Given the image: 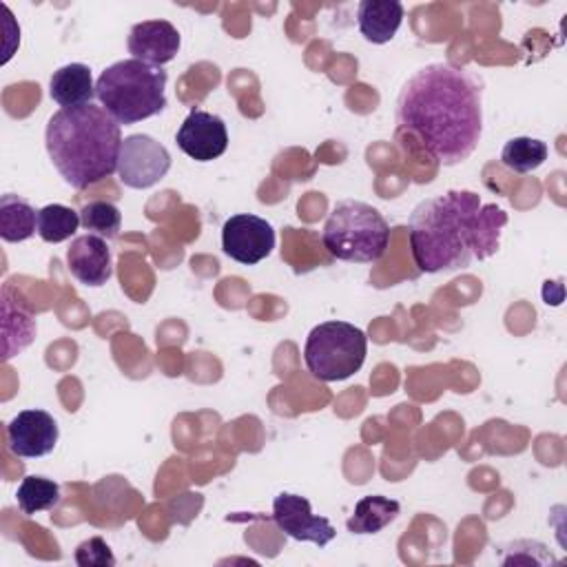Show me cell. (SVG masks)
Wrapping results in <instances>:
<instances>
[{"label": "cell", "mask_w": 567, "mask_h": 567, "mask_svg": "<svg viewBox=\"0 0 567 567\" xmlns=\"http://www.w3.org/2000/svg\"><path fill=\"white\" fill-rule=\"evenodd\" d=\"M368 352V337L348 321H323L315 326L303 346L308 372L323 381H343L361 370Z\"/></svg>", "instance_id": "cell-6"}, {"label": "cell", "mask_w": 567, "mask_h": 567, "mask_svg": "<svg viewBox=\"0 0 567 567\" xmlns=\"http://www.w3.org/2000/svg\"><path fill=\"white\" fill-rule=\"evenodd\" d=\"M38 230V210L20 195L0 197V237L4 241H24Z\"/></svg>", "instance_id": "cell-18"}, {"label": "cell", "mask_w": 567, "mask_h": 567, "mask_svg": "<svg viewBox=\"0 0 567 567\" xmlns=\"http://www.w3.org/2000/svg\"><path fill=\"white\" fill-rule=\"evenodd\" d=\"M272 520L286 536L295 540L315 543L317 547H326L337 536L332 523L326 516L312 514L310 501L292 492H279L275 496Z\"/></svg>", "instance_id": "cell-9"}, {"label": "cell", "mask_w": 567, "mask_h": 567, "mask_svg": "<svg viewBox=\"0 0 567 567\" xmlns=\"http://www.w3.org/2000/svg\"><path fill=\"white\" fill-rule=\"evenodd\" d=\"M177 146L195 162H210L224 155L228 146V131L219 115L193 109L175 133Z\"/></svg>", "instance_id": "cell-11"}, {"label": "cell", "mask_w": 567, "mask_h": 567, "mask_svg": "<svg viewBox=\"0 0 567 567\" xmlns=\"http://www.w3.org/2000/svg\"><path fill=\"white\" fill-rule=\"evenodd\" d=\"M507 213L474 190H445L410 215V250L421 272H450L496 255Z\"/></svg>", "instance_id": "cell-2"}, {"label": "cell", "mask_w": 567, "mask_h": 567, "mask_svg": "<svg viewBox=\"0 0 567 567\" xmlns=\"http://www.w3.org/2000/svg\"><path fill=\"white\" fill-rule=\"evenodd\" d=\"M66 266L80 284L91 288L104 286L113 275L111 248L106 239L93 233L75 237L66 248Z\"/></svg>", "instance_id": "cell-13"}, {"label": "cell", "mask_w": 567, "mask_h": 567, "mask_svg": "<svg viewBox=\"0 0 567 567\" xmlns=\"http://www.w3.org/2000/svg\"><path fill=\"white\" fill-rule=\"evenodd\" d=\"M44 144L64 182L84 190L117 173L122 131L102 106L60 109L47 122Z\"/></svg>", "instance_id": "cell-3"}, {"label": "cell", "mask_w": 567, "mask_h": 567, "mask_svg": "<svg viewBox=\"0 0 567 567\" xmlns=\"http://www.w3.org/2000/svg\"><path fill=\"white\" fill-rule=\"evenodd\" d=\"M396 128L443 166L465 162L483 135V84L467 69L430 62L396 95Z\"/></svg>", "instance_id": "cell-1"}, {"label": "cell", "mask_w": 567, "mask_h": 567, "mask_svg": "<svg viewBox=\"0 0 567 567\" xmlns=\"http://www.w3.org/2000/svg\"><path fill=\"white\" fill-rule=\"evenodd\" d=\"M179 31L168 20H144L128 31V53L151 66L168 64L179 51Z\"/></svg>", "instance_id": "cell-12"}, {"label": "cell", "mask_w": 567, "mask_h": 567, "mask_svg": "<svg viewBox=\"0 0 567 567\" xmlns=\"http://www.w3.org/2000/svg\"><path fill=\"white\" fill-rule=\"evenodd\" d=\"M166 71L128 58L106 66L95 80V97L117 124H135L166 106Z\"/></svg>", "instance_id": "cell-4"}, {"label": "cell", "mask_w": 567, "mask_h": 567, "mask_svg": "<svg viewBox=\"0 0 567 567\" xmlns=\"http://www.w3.org/2000/svg\"><path fill=\"white\" fill-rule=\"evenodd\" d=\"M58 439L60 427L44 410H22L7 423V445L22 458L47 456L58 445Z\"/></svg>", "instance_id": "cell-10"}, {"label": "cell", "mask_w": 567, "mask_h": 567, "mask_svg": "<svg viewBox=\"0 0 567 567\" xmlns=\"http://www.w3.org/2000/svg\"><path fill=\"white\" fill-rule=\"evenodd\" d=\"M75 563L80 567H113L115 556H113L111 547L100 536H93L78 545Z\"/></svg>", "instance_id": "cell-23"}, {"label": "cell", "mask_w": 567, "mask_h": 567, "mask_svg": "<svg viewBox=\"0 0 567 567\" xmlns=\"http://www.w3.org/2000/svg\"><path fill=\"white\" fill-rule=\"evenodd\" d=\"M80 224L84 230L100 235L104 239H115L122 228V213L115 204L95 199L82 206L80 210Z\"/></svg>", "instance_id": "cell-22"}, {"label": "cell", "mask_w": 567, "mask_h": 567, "mask_svg": "<svg viewBox=\"0 0 567 567\" xmlns=\"http://www.w3.org/2000/svg\"><path fill=\"white\" fill-rule=\"evenodd\" d=\"M547 144L538 137H512L505 142L503 151H501V162L503 166H507L514 173H532L536 171L545 159H547Z\"/></svg>", "instance_id": "cell-20"}, {"label": "cell", "mask_w": 567, "mask_h": 567, "mask_svg": "<svg viewBox=\"0 0 567 567\" xmlns=\"http://www.w3.org/2000/svg\"><path fill=\"white\" fill-rule=\"evenodd\" d=\"M49 95L62 109H75L93 104L95 82L91 69L82 62H71L53 71L49 80Z\"/></svg>", "instance_id": "cell-15"}, {"label": "cell", "mask_w": 567, "mask_h": 567, "mask_svg": "<svg viewBox=\"0 0 567 567\" xmlns=\"http://www.w3.org/2000/svg\"><path fill=\"white\" fill-rule=\"evenodd\" d=\"M171 168V153L162 142L146 133H133L122 140L117 157V177L128 188H151Z\"/></svg>", "instance_id": "cell-7"}, {"label": "cell", "mask_w": 567, "mask_h": 567, "mask_svg": "<svg viewBox=\"0 0 567 567\" xmlns=\"http://www.w3.org/2000/svg\"><path fill=\"white\" fill-rule=\"evenodd\" d=\"M16 501L20 512L27 516L53 509L60 503V485L47 476L29 474L18 485Z\"/></svg>", "instance_id": "cell-19"}, {"label": "cell", "mask_w": 567, "mask_h": 567, "mask_svg": "<svg viewBox=\"0 0 567 567\" xmlns=\"http://www.w3.org/2000/svg\"><path fill=\"white\" fill-rule=\"evenodd\" d=\"M221 248L230 259L255 266L272 252L275 228L252 213L233 215L221 226Z\"/></svg>", "instance_id": "cell-8"}, {"label": "cell", "mask_w": 567, "mask_h": 567, "mask_svg": "<svg viewBox=\"0 0 567 567\" xmlns=\"http://www.w3.org/2000/svg\"><path fill=\"white\" fill-rule=\"evenodd\" d=\"M399 501L381 494H370L354 505V514L346 520V527L352 534H377L388 527L399 516Z\"/></svg>", "instance_id": "cell-17"}, {"label": "cell", "mask_w": 567, "mask_h": 567, "mask_svg": "<svg viewBox=\"0 0 567 567\" xmlns=\"http://www.w3.org/2000/svg\"><path fill=\"white\" fill-rule=\"evenodd\" d=\"M321 241L341 261L374 264L388 250L390 226L379 208L359 199H341L323 224Z\"/></svg>", "instance_id": "cell-5"}, {"label": "cell", "mask_w": 567, "mask_h": 567, "mask_svg": "<svg viewBox=\"0 0 567 567\" xmlns=\"http://www.w3.org/2000/svg\"><path fill=\"white\" fill-rule=\"evenodd\" d=\"M80 224V213L64 204H47L38 210V235L49 244L69 239Z\"/></svg>", "instance_id": "cell-21"}, {"label": "cell", "mask_w": 567, "mask_h": 567, "mask_svg": "<svg viewBox=\"0 0 567 567\" xmlns=\"http://www.w3.org/2000/svg\"><path fill=\"white\" fill-rule=\"evenodd\" d=\"M403 20V4L396 0H361L357 24L361 35L372 44L390 42Z\"/></svg>", "instance_id": "cell-16"}, {"label": "cell", "mask_w": 567, "mask_h": 567, "mask_svg": "<svg viewBox=\"0 0 567 567\" xmlns=\"http://www.w3.org/2000/svg\"><path fill=\"white\" fill-rule=\"evenodd\" d=\"M0 310H2V359L9 361L11 357L20 354L24 348L31 346L35 337V317L33 312L11 295L9 288H2L0 295Z\"/></svg>", "instance_id": "cell-14"}]
</instances>
